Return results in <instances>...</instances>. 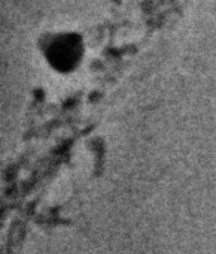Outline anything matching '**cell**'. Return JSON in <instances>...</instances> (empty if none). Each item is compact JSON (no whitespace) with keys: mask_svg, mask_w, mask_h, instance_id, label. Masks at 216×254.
Listing matches in <instances>:
<instances>
[{"mask_svg":"<svg viewBox=\"0 0 216 254\" xmlns=\"http://www.w3.org/2000/svg\"><path fill=\"white\" fill-rule=\"evenodd\" d=\"M41 50L45 62L58 73H72L84 59V42L79 35L72 32H58L46 36Z\"/></svg>","mask_w":216,"mask_h":254,"instance_id":"1","label":"cell"}]
</instances>
